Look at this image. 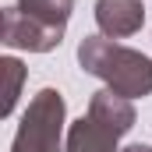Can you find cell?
Listing matches in <instances>:
<instances>
[{
	"mask_svg": "<svg viewBox=\"0 0 152 152\" xmlns=\"http://www.w3.org/2000/svg\"><path fill=\"white\" fill-rule=\"evenodd\" d=\"M78 60H81V71L103 78L110 85V92L124 96V99L152 96V60L127 50V46H117L103 36H92L78 46Z\"/></svg>",
	"mask_w": 152,
	"mask_h": 152,
	"instance_id": "6da1fadb",
	"label": "cell"
},
{
	"mask_svg": "<svg viewBox=\"0 0 152 152\" xmlns=\"http://www.w3.org/2000/svg\"><path fill=\"white\" fill-rule=\"evenodd\" d=\"M71 7L75 0H18V7L4 14V42L32 53H46L60 46Z\"/></svg>",
	"mask_w": 152,
	"mask_h": 152,
	"instance_id": "7a4b0ae2",
	"label": "cell"
},
{
	"mask_svg": "<svg viewBox=\"0 0 152 152\" xmlns=\"http://www.w3.org/2000/svg\"><path fill=\"white\" fill-rule=\"evenodd\" d=\"M134 127V106L110 88L96 92L88 113L67 131V152H117L120 134Z\"/></svg>",
	"mask_w": 152,
	"mask_h": 152,
	"instance_id": "3957f363",
	"label": "cell"
},
{
	"mask_svg": "<svg viewBox=\"0 0 152 152\" xmlns=\"http://www.w3.org/2000/svg\"><path fill=\"white\" fill-rule=\"evenodd\" d=\"M60 124H64V99L57 88H42L18 127L11 152H60Z\"/></svg>",
	"mask_w": 152,
	"mask_h": 152,
	"instance_id": "277c9868",
	"label": "cell"
},
{
	"mask_svg": "<svg viewBox=\"0 0 152 152\" xmlns=\"http://www.w3.org/2000/svg\"><path fill=\"white\" fill-rule=\"evenodd\" d=\"M145 21L142 0H96V25L110 39L134 36Z\"/></svg>",
	"mask_w": 152,
	"mask_h": 152,
	"instance_id": "5b68a950",
	"label": "cell"
},
{
	"mask_svg": "<svg viewBox=\"0 0 152 152\" xmlns=\"http://www.w3.org/2000/svg\"><path fill=\"white\" fill-rule=\"evenodd\" d=\"M4 75H7V96H4V113L14 110V99H18V85L25 78V67L18 60H4Z\"/></svg>",
	"mask_w": 152,
	"mask_h": 152,
	"instance_id": "8992f818",
	"label": "cell"
},
{
	"mask_svg": "<svg viewBox=\"0 0 152 152\" xmlns=\"http://www.w3.org/2000/svg\"><path fill=\"white\" fill-rule=\"evenodd\" d=\"M124 152H152L149 145H131V149H124Z\"/></svg>",
	"mask_w": 152,
	"mask_h": 152,
	"instance_id": "52a82bcc",
	"label": "cell"
}]
</instances>
